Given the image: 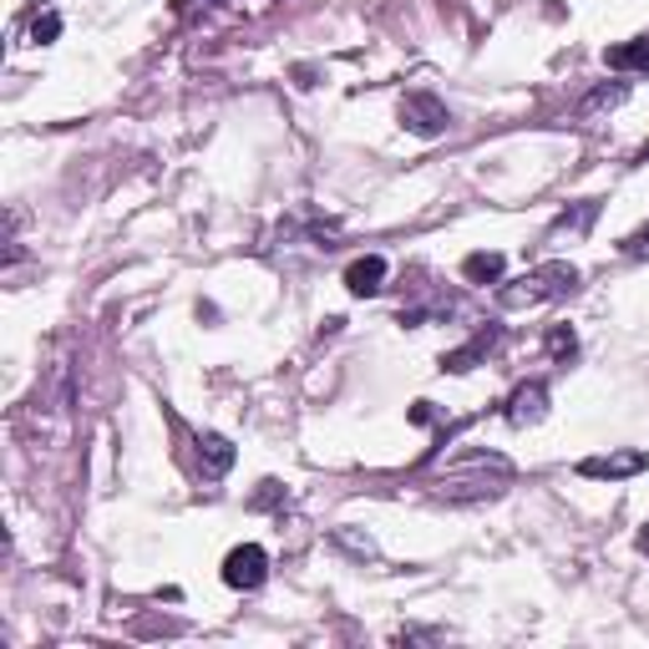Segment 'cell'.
<instances>
[{
    "label": "cell",
    "instance_id": "cell-1",
    "mask_svg": "<svg viewBox=\"0 0 649 649\" xmlns=\"http://www.w3.org/2000/svg\"><path fill=\"white\" fill-rule=\"evenodd\" d=\"M513 478V467L503 457H492V451H467L457 462L441 467L437 478V492L451 497V503H482V497H497Z\"/></svg>",
    "mask_w": 649,
    "mask_h": 649
},
{
    "label": "cell",
    "instance_id": "cell-2",
    "mask_svg": "<svg viewBox=\"0 0 649 649\" xmlns=\"http://www.w3.org/2000/svg\"><path fill=\"white\" fill-rule=\"evenodd\" d=\"M579 290V269L553 259V265H538L533 275H523L517 284L503 290V305L507 310H523V305H544V300H563V294Z\"/></svg>",
    "mask_w": 649,
    "mask_h": 649
},
{
    "label": "cell",
    "instance_id": "cell-3",
    "mask_svg": "<svg viewBox=\"0 0 649 649\" xmlns=\"http://www.w3.org/2000/svg\"><path fill=\"white\" fill-rule=\"evenodd\" d=\"M447 122H451V112H447V107H441L432 92L401 97V127H406V133H416V137H441V133H447Z\"/></svg>",
    "mask_w": 649,
    "mask_h": 649
},
{
    "label": "cell",
    "instance_id": "cell-4",
    "mask_svg": "<svg viewBox=\"0 0 649 649\" xmlns=\"http://www.w3.org/2000/svg\"><path fill=\"white\" fill-rule=\"evenodd\" d=\"M265 573H269V553L259 544H244V548H234V553L224 558V583L228 589H259L265 583Z\"/></svg>",
    "mask_w": 649,
    "mask_h": 649
},
{
    "label": "cell",
    "instance_id": "cell-5",
    "mask_svg": "<svg viewBox=\"0 0 649 649\" xmlns=\"http://www.w3.org/2000/svg\"><path fill=\"white\" fill-rule=\"evenodd\" d=\"M649 467V451H609V457H583L579 462V478H594V482H614V478H635Z\"/></svg>",
    "mask_w": 649,
    "mask_h": 649
},
{
    "label": "cell",
    "instance_id": "cell-6",
    "mask_svg": "<svg viewBox=\"0 0 649 649\" xmlns=\"http://www.w3.org/2000/svg\"><path fill=\"white\" fill-rule=\"evenodd\" d=\"M503 416H507V426H538L548 416V385H538V381H528V385H517L513 396H507V406H503Z\"/></svg>",
    "mask_w": 649,
    "mask_h": 649
},
{
    "label": "cell",
    "instance_id": "cell-7",
    "mask_svg": "<svg viewBox=\"0 0 649 649\" xmlns=\"http://www.w3.org/2000/svg\"><path fill=\"white\" fill-rule=\"evenodd\" d=\"M381 284H385V259L381 254H366V259H356V265L345 269V290L350 294H381Z\"/></svg>",
    "mask_w": 649,
    "mask_h": 649
},
{
    "label": "cell",
    "instance_id": "cell-8",
    "mask_svg": "<svg viewBox=\"0 0 649 649\" xmlns=\"http://www.w3.org/2000/svg\"><path fill=\"white\" fill-rule=\"evenodd\" d=\"M199 462L209 478H224L228 467H234V441L219 437V432H203L199 437Z\"/></svg>",
    "mask_w": 649,
    "mask_h": 649
},
{
    "label": "cell",
    "instance_id": "cell-9",
    "mask_svg": "<svg viewBox=\"0 0 649 649\" xmlns=\"http://www.w3.org/2000/svg\"><path fill=\"white\" fill-rule=\"evenodd\" d=\"M594 219H598V203H594V199L573 203V213H563V219H558V224L548 228V244H558V239H583Z\"/></svg>",
    "mask_w": 649,
    "mask_h": 649
},
{
    "label": "cell",
    "instance_id": "cell-10",
    "mask_svg": "<svg viewBox=\"0 0 649 649\" xmlns=\"http://www.w3.org/2000/svg\"><path fill=\"white\" fill-rule=\"evenodd\" d=\"M507 269V259L497 249H482V254H467L462 259V279L467 284H497Z\"/></svg>",
    "mask_w": 649,
    "mask_h": 649
},
{
    "label": "cell",
    "instance_id": "cell-11",
    "mask_svg": "<svg viewBox=\"0 0 649 649\" xmlns=\"http://www.w3.org/2000/svg\"><path fill=\"white\" fill-rule=\"evenodd\" d=\"M492 340H497V331H482L472 345H462V350H447V356H441V371H451V376L472 371V366H478V360L492 350Z\"/></svg>",
    "mask_w": 649,
    "mask_h": 649
},
{
    "label": "cell",
    "instance_id": "cell-12",
    "mask_svg": "<svg viewBox=\"0 0 649 649\" xmlns=\"http://www.w3.org/2000/svg\"><path fill=\"white\" fill-rule=\"evenodd\" d=\"M614 71H649V41H629V46H609L604 52Z\"/></svg>",
    "mask_w": 649,
    "mask_h": 649
},
{
    "label": "cell",
    "instance_id": "cell-13",
    "mask_svg": "<svg viewBox=\"0 0 649 649\" xmlns=\"http://www.w3.org/2000/svg\"><path fill=\"white\" fill-rule=\"evenodd\" d=\"M624 97H629V87H624V81H604L598 92H589V97L579 102V118H598V112H609V107H619Z\"/></svg>",
    "mask_w": 649,
    "mask_h": 649
},
{
    "label": "cell",
    "instance_id": "cell-14",
    "mask_svg": "<svg viewBox=\"0 0 649 649\" xmlns=\"http://www.w3.org/2000/svg\"><path fill=\"white\" fill-rule=\"evenodd\" d=\"M548 350H553V360H573L579 340H573V331H569V325H553V331H548Z\"/></svg>",
    "mask_w": 649,
    "mask_h": 649
},
{
    "label": "cell",
    "instance_id": "cell-15",
    "mask_svg": "<svg viewBox=\"0 0 649 649\" xmlns=\"http://www.w3.org/2000/svg\"><path fill=\"white\" fill-rule=\"evenodd\" d=\"M61 36V15H36V21H31V41H36V46H46V41H56Z\"/></svg>",
    "mask_w": 649,
    "mask_h": 649
},
{
    "label": "cell",
    "instance_id": "cell-16",
    "mask_svg": "<svg viewBox=\"0 0 649 649\" xmlns=\"http://www.w3.org/2000/svg\"><path fill=\"white\" fill-rule=\"evenodd\" d=\"M624 254H629V259H649V228H635V234L624 239Z\"/></svg>",
    "mask_w": 649,
    "mask_h": 649
},
{
    "label": "cell",
    "instance_id": "cell-17",
    "mask_svg": "<svg viewBox=\"0 0 649 649\" xmlns=\"http://www.w3.org/2000/svg\"><path fill=\"white\" fill-rule=\"evenodd\" d=\"M639 553H649V528H639Z\"/></svg>",
    "mask_w": 649,
    "mask_h": 649
},
{
    "label": "cell",
    "instance_id": "cell-18",
    "mask_svg": "<svg viewBox=\"0 0 649 649\" xmlns=\"http://www.w3.org/2000/svg\"><path fill=\"white\" fill-rule=\"evenodd\" d=\"M193 5H213V0H183V11H193Z\"/></svg>",
    "mask_w": 649,
    "mask_h": 649
},
{
    "label": "cell",
    "instance_id": "cell-19",
    "mask_svg": "<svg viewBox=\"0 0 649 649\" xmlns=\"http://www.w3.org/2000/svg\"><path fill=\"white\" fill-rule=\"evenodd\" d=\"M639 163H649V143H645V147H639Z\"/></svg>",
    "mask_w": 649,
    "mask_h": 649
}]
</instances>
